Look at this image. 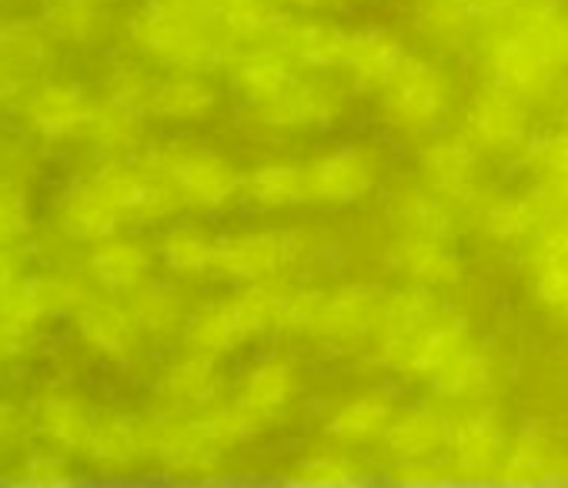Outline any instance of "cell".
<instances>
[{
  "mask_svg": "<svg viewBox=\"0 0 568 488\" xmlns=\"http://www.w3.org/2000/svg\"><path fill=\"white\" fill-rule=\"evenodd\" d=\"M375 161L358 148H342L332 157L302 167V201H355L375 184Z\"/></svg>",
  "mask_w": 568,
  "mask_h": 488,
  "instance_id": "cell-1",
  "label": "cell"
},
{
  "mask_svg": "<svg viewBox=\"0 0 568 488\" xmlns=\"http://www.w3.org/2000/svg\"><path fill=\"white\" fill-rule=\"evenodd\" d=\"M385 91H388V108L402 128L418 131L432 124L442 111V84L435 71H428L412 58H402L392 68V74L385 78Z\"/></svg>",
  "mask_w": 568,
  "mask_h": 488,
  "instance_id": "cell-2",
  "label": "cell"
},
{
  "mask_svg": "<svg viewBox=\"0 0 568 488\" xmlns=\"http://www.w3.org/2000/svg\"><path fill=\"white\" fill-rule=\"evenodd\" d=\"M168 174H171V184L181 191V197H187L191 204H201V207L224 204L237 187V174L231 171V164L211 151L174 154L168 164Z\"/></svg>",
  "mask_w": 568,
  "mask_h": 488,
  "instance_id": "cell-3",
  "label": "cell"
},
{
  "mask_svg": "<svg viewBox=\"0 0 568 488\" xmlns=\"http://www.w3.org/2000/svg\"><path fill=\"white\" fill-rule=\"evenodd\" d=\"M295 258V237L288 234H251L241 241L221 244L214 272L227 278H264L277 268H284Z\"/></svg>",
  "mask_w": 568,
  "mask_h": 488,
  "instance_id": "cell-4",
  "label": "cell"
},
{
  "mask_svg": "<svg viewBox=\"0 0 568 488\" xmlns=\"http://www.w3.org/2000/svg\"><path fill=\"white\" fill-rule=\"evenodd\" d=\"M254 118L271 128H288V124H305V121H325L335 111V101L312 88V84H295L288 81L284 88L254 98Z\"/></svg>",
  "mask_w": 568,
  "mask_h": 488,
  "instance_id": "cell-5",
  "label": "cell"
},
{
  "mask_svg": "<svg viewBox=\"0 0 568 488\" xmlns=\"http://www.w3.org/2000/svg\"><path fill=\"white\" fill-rule=\"evenodd\" d=\"M295 392V375L284 362H261L254 365L241 388H237V408L251 418V421H261L267 415H277L284 405H288Z\"/></svg>",
  "mask_w": 568,
  "mask_h": 488,
  "instance_id": "cell-6",
  "label": "cell"
},
{
  "mask_svg": "<svg viewBox=\"0 0 568 488\" xmlns=\"http://www.w3.org/2000/svg\"><path fill=\"white\" fill-rule=\"evenodd\" d=\"M471 124L478 131L481 141L495 144V148H508L521 138V128H525V104H521V94H515L511 88L498 84L491 91H485L478 101H475V111H471Z\"/></svg>",
  "mask_w": 568,
  "mask_h": 488,
  "instance_id": "cell-7",
  "label": "cell"
},
{
  "mask_svg": "<svg viewBox=\"0 0 568 488\" xmlns=\"http://www.w3.org/2000/svg\"><path fill=\"white\" fill-rule=\"evenodd\" d=\"M548 64L551 61L538 48H531L525 38H515V41L501 44V51L495 58V74H498L495 81L505 84V88H511L515 94L528 98V94L545 91V84H548Z\"/></svg>",
  "mask_w": 568,
  "mask_h": 488,
  "instance_id": "cell-8",
  "label": "cell"
},
{
  "mask_svg": "<svg viewBox=\"0 0 568 488\" xmlns=\"http://www.w3.org/2000/svg\"><path fill=\"white\" fill-rule=\"evenodd\" d=\"M388 441L405 458H422L425 461L435 451H442L445 445H452V428L438 415H432V411H412V415L392 421Z\"/></svg>",
  "mask_w": 568,
  "mask_h": 488,
  "instance_id": "cell-9",
  "label": "cell"
},
{
  "mask_svg": "<svg viewBox=\"0 0 568 488\" xmlns=\"http://www.w3.org/2000/svg\"><path fill=\"white\" fill-rule=\"evenodd\" d=\"M244 325L234 312V305H221L211 312H201L191 325H187V348L194 355L214 358L221 352H231L241 338H244Z\"/></svg>",
  "mask_w": 568,
  "mask_h": 488,
  "instance_id": "cell-10",
  "label": "cell"
},
{
  "mask_svg": "<svg viewBox=\"0 0 568 488\" xmlns=\"http://www.w3.org/2000/svg\"><path fill=\"white\" fill-rule=\"evenodd\" d=\"M244 332H274L277 325H288L295 312V298L284 295L281 288H247L237 302H231Z\"/></svg>",
  "mask_w": 568,
  "mask_h": 488,
  "instance_id": "cell-11",
  "label": "cell"
},
{
  "mask_svg": "<svg viewBox=\"0 0 568 488\" xmlns=\"http://www.w3.org/2000/svg\"><path fill=\"white\" fill-rule=\"evenodd\" d=\"M402 58H405V54H402L385 34H378V31H362V34H348L342 64L355 68L358 78H365V81L385 84V78L392 74V68H395Z\"/></svg>",
  "mask_w": 568,
  "mask_h": 488,
  "instance_id": "cell-12",
  "label": "cell"
},
{
  "mask_svg": "<svg viewBox=\"0 0 568 488\" xmlns=\"http://www.w3.org/2000/svg\"><path fill=\"white\" fill-rule=\"evenodd\" d=\"M402 268H408L415 278L438 285L445 278L455 275V265L445 252V241L442 237H418V234H405L402 248H398Z\"/></svg>",
  "mask_w": 568,
  "mask_h": 488,
  "instance_id": "cell-13",
  "label": "cell"
},
{
  "mask_svg": "<svg viewBox=\"0 0 568 488\" xmlns=\"http://www.w3.org/2000/svg\"><path fill=\"white\" fill-rule=\"evenodd\" d=\"M292 81L288 74V64L281 58V48H264V51H254L241 61L237 68V84L247 91V98H264L277 88H284Z\"/></svg>",
  "mask_w": 568,
  "mask_h": 488,
  "instance_id": "cell-14",
  "label": "cell"
},
{
  "mask_svg": "<svg viewBox=\"0 0 568 488\" xmlns=\"http://www.w3.org/2000/svg\"><path fill=\"white\" fill-rule=\"evenodd\" d=\"M452 445H455V455L465 468L481 471V468L495 465V458L501 455V431L485 418L465 421L458 431H452Z\"/></svg>",
  "mask_w": 568,
  "mask_h": 488,
  "instance_id": "cell-15",
  "label": "cell"
},
{
  "mask_svg": "<svg viewBox=\"0 0 568 488\" xmlns=\"http://www.w3.org/2000/svg\"><path fill=\"white\" fill-rule=\"evenodd\" d=\"M144 268H148V258H144V252L138 248V244H131V241H114V244H108V248H101L94 255V272L111 288L138 285Z\"/></svg>",
  "mask_w": 568,
  "mask_h": 488,
  "instance_id": "cell-16",
  "label": "cell"
},
{
  "mask_svg": "<svg viewBox=\"0 0 568 488\" xmlns=\"http://www.w3.org/2000/svg\"><path fill=\"white\" fill-rule=\"evenodd\" d=\"M214 372H211V358L194 355L181 365H174L161 385V392L174 401V405H191V401H204L214 392Z\"/></svg>",
  "mask_w": 568,
  "mask_h": 488,
  "instance_id": "cell-17",
  "label": "cell"
},
{
  "mask_svg": "<svg viewBox=\"0 0 568 488\" xmlns=\"http://www.w3.org/2000/svg\"><path fill=\"white\" fill-rule=\"evenodd\" d=\"M84 335L104 352H128L138 342V322L121 308H94L84 315Z\"/></svg>",
  "mask_w": 568,
  "mask_h": 488,
  "instance_id": "cell-18",
  "label": "cell"
},
{
  "mask_svg": "<svg viewBox=\"0 0 568 488\" xmlns=\"http://www.w3.org/2000/svg\"><path fill=\"white\" fill-rule=\"evenodd\" d=\"M247 194H251V201H257L264 207L302 201V167H288V164L264 167L247 181Z\"/></svg>",
  "mask_w": 568,
  "mask_h": 488,
  "instance_id": "cell-19",
  "label": "cell"
},
{
  "mask_svg": "<svg viewBox=\"0 0 568 488\" xmlns=\"http://www.w3.org/2000/svg\"><path fill=\"white\" fill-rule=\"evenodd\" d=\"M221 244H214L204 231L197 227H178L168 241V262L174 268L184 272H201V268H214Z\"/></svg>",
  "mask_w": 568,
  "mask_h": 488,
  "instance_id": "cell-20",
  "label": "cell"
},
{
  "mask_svg": "<svg viewBox=\"0 0 568 488\" xmlns=\"http://www.w3.org/2000/svg\"><path fill=\"white\" fill-rule=\"evenodd\" d=\"M468 167H471V154L462 141H442V144L428 148V154H425V174L438 187L458 191L468 181Z\"/></svg>",
  "mask_w": 568,
  "mask_h": 488,
  "instance_id": "cell-21",
  "label": "cell"
},
{
  "mask_svg": "<svg viewBox=\"0 0 568 488\" xmlns=\"http://www.w3.org/2000/svg\"><path fill=\"white\" fill-rule=\"evenodd\" d=\"M148 108L161 111V114H178V118H197L211 108V94L194 84V81H171L151 91Z\"/></svg>",
  "mask_w": 568,
  "mask_h": 488,
  "instance_id": "cell-22",
  "label": "cell"
},
{
  "mask_svg": "<svg viewBox=\"0 0 568 488\" xmlns=\"http://www.w3.org/2000/svg\"><path fill=\"white\" fill-rule=\"evenodd\" d=\"M34 114L51 131H68L88 118V104L74 91H48L34 101Z\"/></svg>",
  "mask_w": 568,
  "mask_h": 488,
  "instance_id": "cell-23",
  "label": "cell"
},
{
  "mask_svg": "<svg viewBox=\"0 0 568 488\" xmlns=\"http://www.w3.org/2000/svg\"><path fill=\"white\" fill-rule=\"evenodd\" d=\"M385 421H388V408L382 401H355L335 418V431L342 438H365V435L382 431Z\"/></svg>",
  "mask_w": 568,
  "mask_h": 488,
  "instance_id": "cell-24",
  "label": "cell"
},
{
  "mask_svg": "<svg viewBox=\"0 0 568 488\" xmlns=\"http://www.w3.org/2000/svg\"><path fill=\"white\" fill-rule=\"evenodd\" d=\"M471 11V0H418V21L435 34L462 28Z\"/></svg>",
  "mask_w": 568,
  "mask_h": 488,
  "instance_id": "cell-25",
  "label": "cell"
},
{
  "mask_svg": "<svg viewBox=\"0 0 568 488\" xmlns=\"http://www.w3.org/2000/svg\"><path fill=\"white\" fill-rule=\"evenodd\" d=\"M91 441H94V448H98L104 458H114V461L128 458V455L138 448V435H134V428L124 425V421H104L101 428L91 431Z\"/></svg>",
  "mask_w": 568,
  "mask_h": 488,
  "instance_id": "cell-26",
  "label": "cell"
},
{
  "mask_svg": "<svg viewBox=\"0 0 568 488\" xmlns=\"http://www.w3.org/2000/svg\"><path fill=\"white\" fill-rule=\"evenodd\" d=\"M134 312H138V318H141V322H148V325H154V328H164V325H171V322H174V315H178V302H174L168 292H161V288H148V292L138 298Z\"/></svg>",
  "mask_w": 568,
  "mask_h": 488,
  "instance_id": "cell-27",
  "label": "cell"
},
{
  "mask_svg": "<svg viewBox=\"0 0 568 488\" xmlns=\"http://www.w3.org/2000/svg\"><path fill=\"white\" fill-rule=\"evenodd\" d=\"M302 475L315 478V481H338V478L348 475V468H342L335 461H312V465H302Z\"/></svg>",
  "mask_w": 568,
  "mask_h": 488,
  "instance_id": "cell-28",
  "label": "cell"
},
{
  "mask_svg": "<svg viewBox=\"0 0 568 488\" xmlns=\"http://www.w3.org/2000/svg\"><path fill=\"white\" fill-rule=\"evenodd\" d=\"M518 0H471L475 11H488V14H501V11H511Z\"/></svg>",
  "mask_w": 568,
  "mask_h": 488,
  "instance_id": "cell-29",
  "label": "cell"
},
{
  "mask_svg": "<svg viewBox=\"0 0 568 488\" xmlns=\"http://www.w3.org/2000/svg\"><path fill=\"white\" fill-rule=\"evenodd\" d=\"M298 4H312L315 8V4H332V0H298Z\"/></svg>",
  "mask_w": 568,
  "mask_h": 488,
  "instance_id": "cell-30",
  "label": "cell"
}]
</instances>
